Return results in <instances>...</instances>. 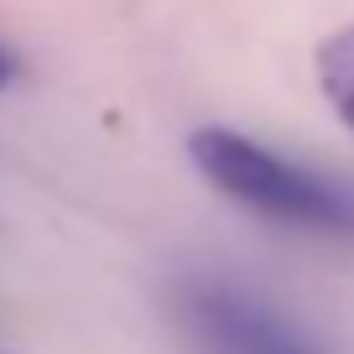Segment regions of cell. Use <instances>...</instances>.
Segmentation results:
<instances>
[{"label": "cell", "instance_id": "6da1fadb", "mask_svg": "<svg viewBox=\"0 0 354 354\" xmlns=\"http://www.w3.org/2000/svg\"><path fill=\"white\" fill-rule=\"evenodd\" d=\"M188 162L209 188L234 198L240 209L261 214L271 224L308 234H333V240H354V188L333 183L323 172L277 156L271 146L250 141L224 125H203L188 136Z\"/></svg>", "mask_w": 354, "mask_h": 354}, {"label": "cell", "instance_id": "7a4b0ae2", "mask_svg": "<svg viewBox=\"0 0 354 354\" xmlns=\"http://www.w3.org/2000/svg\"><path fill=\"white\" fill-rule=\"evenodd\" d=\"M183 318H188V333L203 344V354H318L277 313H266L261 302L230 287H193L183 297Z\"/></svg>", "mask_w": 354, "mask_h": 354}, {"label": "cell", "instance_id": "3957f363", "mask_svg": "<svg viewBox=\"0 0 354 354\" xmlns=\"http://www.w3.org/2000/svg\"><path fill=\"white\" fill-rule=\"evenodd\" d=\"M313 68H318L323 100H328L333 115L354 131V26H339V32L323 37L318 53H313Z\"/></svg>", "mask_w": 354, "mask_h": 354}, {"label": "cell", "instance_id": "277c9868", "mask_svg": "<svg viewBox=\"0 0 354 354\" xmlns=\"http://www.w3.org/2000/svg\"><path fill=\"white\" fill-rule=\"evenodd\" d=\"M11 84V53H6V47H0V88Z\"/></svg>", "mask_w": 354, "mask_h": 354}]
</instances>
